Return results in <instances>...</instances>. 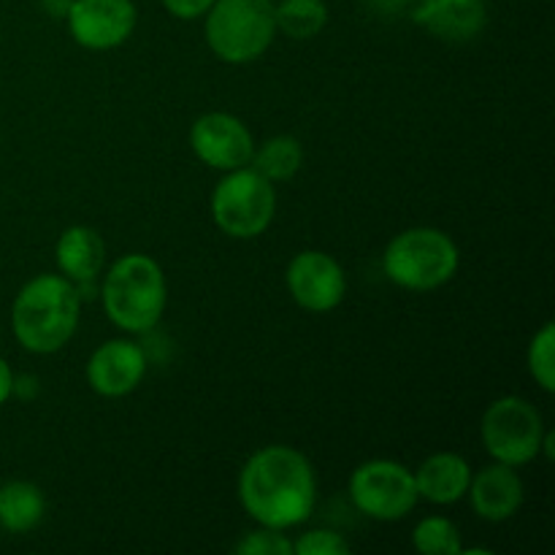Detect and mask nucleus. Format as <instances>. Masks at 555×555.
Listing matches in <instances>:
<instances>
[{
    "mask_svg": "<svg viewBox=\"0 0 555 555\" xmlns=\"http://www.w3.org/2000/svg\"><path fill=\"white\" fill-rule=\"evenodd\" d=\"M412 20L442 41L464 43L482 33L488 22L486 0H417Z\"/></svg>",
    "mask_w": 555,
    "mask_h": 555,
    "instance_id": "13",
    "label": "nucleus"
},
{
    "mask_svg": "<svg viewBox=\"0 0 555 555\" xmlns=\"http://www.w3.org/2000/svg\"><path fill=\"white\" fill-rule=\"evenodd\" d=\"M350 499L366 518L399 520L417 504L415 475L396 461H369L350 477Z\"/></svg>",
    "mask_w": 555,
    "mask_h": 555,
    "instance_id": "8",
    "label": "nucleus"
},
{
    "mask_svg": "<svg viewBox=\"0 0 555 555\" xmlns=\"http://www.w3.org/2000/svg\"><path fill=\"white\" fill-rule=\"evenodd\" d=\"M47 502L33 482H5L0 488V526L11 534H27L41 524Z\"/></svg>",
    "mask_w": 555,
    "mask_h": 555,
    "instance_id": "17",
    "label": "nucleus"
},
{
    "mask_svg": "<svg viewBox=\"0 0 555 555\" xmlns=\"http://www.w3.org/2000/svg\"><path fill=\"white\" fill-rule=\"evenodd\" d=\"M54 258H57L63 274H68V280L87 285L101 274L103 260H106V244H103L101 233H95L92 228L74 225L57 238Z\"/></svg>",
    "mask_w": 555,
    "mask_h": 555,
    "instance_id": "16",
    "label": "nucleus"
},
{
    "mask_svg": "<svg viewBox=\"0 0 555 555\" xmlns=\"http://www.w3.org/2000/svg\"><path fill=\"white\" fill-rule=\"evenodd\" d=\"M472 482V469L461 455L437 453L421 464L415 472L417 496L431 504H453L466 496Z\"/></svg>",
    "mask_w": 555,
    "mask_h": 555,
    "instance_id": "15",
    "label": "nucleus"
},
{
    "mask_svg": "<svg viewBox=\"0 0 555 555\" xmlns=\"http://www.w3.org/2000/svg\"><path fill=\"white\" fill-rule=\"evenodd\" d=\"M70 3H74V0H43V5H47V11L52 16H65V14H68Z\"/></svg>",
    "mask_w": 555,
    "mask_h": 555,
    "instance_id": "26",
    "label": "nucleus"
},
{
    "mask_svg": "<svg viewBox=\"0 0 555 555\" xmlns=\"http://www.w3.org/2000/svg\"><path fill=\"white\" fill-rule=\"evenodd\" d=\"M412 545L423 555H459L464 553L461 534L448 518H426L412 531Z\"/></svg>",
    "mask_w": 555,
    "mask_h": 555,
    "instance_id": "20",
    "label": "nucleus"
},
{
    "mask_svg": "<svg viewBox=\"0 0 555 555\" xmlns=\"http://www.w3.org/2000/svg\"><path fill=\"white\" fill-rule=\"evenodd\" d=\"M383 266L404 291H437L459 271V247L437 228H410L388 244Z\"/></svg>",
    "mask_w": 555,
    "mask_h": 555,
    "instance_id": "5",
    "label": "nucleus"
},
{
    "mask_svg": "<svg viewBox=\"0 0 555 555\" xmlns=\"http://www.w3.org/2000/svg\"><path fill=\"white\" fill-rule=\"evenodd\" d=\"M529 372L545 393L555 390V325H542L529 345Z\"/></svg>",
    "mask_w": 555,
    "mask_h": 555,
    "instance_id": "21",
    "label": "nucleus"
},
{
    "mask_svg": "<svg viewBox=\"0 0 555 555\" xmlns=\"http://www.w3.org/2000/svg\"><path fill=\"white\" fill-rule=\"evenodd\" d=\"M238 555H291L293 542L282 534L280 529H263L249 531V534L242 537V542L236 545Z\"/></svg>",
    "mask_w": 555,
    "mask_h": 555,
    "instance_id": "22",
    "label": "nucleus"
},
{
    "mask_svg": "<svg viewBox=\"0 0 555 555\" xmlns=\"http://www.w3.org/2000/svg\"><path fill=\"white\" fill-rule=\"evenodd\" d=\"M65 16L70 36L85 49L119 47L135 27L133 0H74Z\"/></svg>",
    "mask_w": 555,
    "mask_h": 555,
    "instance_id": "11",
    "label": "nucleus"
},
{
    "mask_svg": "<svg viewBox=\"0 0 555 555\" xmlns=\"http://www.w3.org/2000/svg\"><path fill=\"white\" fill-rule=\"evenodd\" d=\"M480 437L499 464L524 466L540 455L545 423L534 404L518 396H504L493 401L482 415Z\"/></svg>",
    "mask_w": 555,
    "mask_h": 555,
    "instance_id": "7",
    "label": "nucleus"
},
{
    "mask_svg": "<svg viewBox=\"0 0 555 555\" xmlns=\"http://www.w3.org/2000/svg\"><path fill=\"white\" fill-rule=\"evenodd\" d=\"M472 507L482 520L491 524H502V520L513 518L524 504V482H520L515 466L493 464L486 466L480 475H472L469 491Z\"/></svg>",
    "mask_w": 555,
    "mask_h": 555,
    "instance_id": "14",
    "label": "nucleus"
},
{
    "mask_svg": "<svg viewBox=\"0 0 555 555\" xmlns=\"http://www.w3.org/2000/svg\"><path fill=\"white\" fill-rule=\"evenodd\" d=\"M293 553L298 555H347L350 553V545L341 534L328 529H318L304 534L301 540L293 542Z\"/></svg>",
    "mask_w": 555,
    "mask_h": 555,
    "instance_id": "23",
    "label": "nucleus"
},
{
    "mask_svg": "<svg viewBox=\"0 0 555 555\" xmlns=\"http://www.w3.org/2000/svg\"><path fill=\"white\" fill-rule=\"evenodd\" d=\"M276 30L307 41L328 25V5L323 0H280L274 5Z\"/></svg>",
    "mask_w": 555,
    "mask_h": 555,
    "instance_id": "18",
    "label": "nucleus"
},
{
    "mask_svg": "<svg viewBox=\"0 0 555 555\" xmlns=\"http://www.w3.org/2000/svg\"><path fill=\"white\" fill-rule=\"evenodd\" d=\"M103 309L117 328L144 334L166 309V276L146 255H125L103 280Z\"/></svg>",
    "mask_w": 555,
    "mask_h": 555,
    "instance_id": "3",
    "label": "nucleus"
},
{
    "mask_svg": "<svg viewBox=\"0 0 555 555\" xmlns=\"http://www.w3.org/2000/svg\"><path fill=\"white\" fill-rule=\"evenodd\" d=\"M211 3L215 0H163L168 14H173L177 20H198L211 9Z\"/></svg>",
    "mask_w": 555,
    "mask_h": 555,
    "instance_id": "24",
    "label": "nucleus"
},
{
    "mask_svg": "<svg viewBox=\"0 0 555 555\" xmlns=\"http://www.w3.org/2000/svg\"><path fill=\"white\" fill-rule=\"evenodd\" d=\"M11 393H14V374H11L9 363H5L3 358H0V406H3L5 401H9Z\"/></svg>",
    "mask_w": 555,
    "mask_h": 555,
    "instance_id": "25",
    "label": "nucleus"
},
{
    "mask_svg": "<svg viewBox=\"0 0 555 555\" xmlns=\"http://www.w3.org/2000/svg\"><path fill=\"white\" fill-rule=\"evenodd\" d=\"M287 291L298 307L309 312H331L341 304L347 280L341 266L331 255L318 249H304L287 266Z\"/></svg>",
    "mask_w": 555,
    "mask_h": 555,
    "instance_id": "9",
    "label": "nucleus"
},
{
    "mask_svg": "<svg viewBox=\"0 0 555 555\" xmlns=\"http://www.w3.org/2000/svg\"><path fill=\"white\" fill-rule=\"evenodd\" d=\"M190 144L198 160L220 171H236L253 160V133L238 117L225 112H211L195 119L190 130Z\"/></svg>",
    "mask_w": 555,
    "mask_h": 555,
    "instance_id": "10",
    "label": "nucleus"
},
{
    "mask_svg": "<svg viewBox=\"0 0 555 555\" xmlns=\"http://www.w3.org/2000/svg\"><path fill=\"white\" fill-rule=\"evenodd\" d=\"M301 160V144L293 135H276V139L266 141L258 152H253L255 171L269 182H287L291 177H296Z\"/></svg>",
    "mask_w": 555,
    "mask_h": 555,
    "instance_id": "19",
    "label": "nucleus"
},
{
    "mask_svg": "<svg viewBox=\"0 0 555 555\" xmlns=\"http://www.w3.org/2000/svg\"><path fill=\"white\" fill-rule=\"evenodd\" d=\"M146 372L144 350L133 341L114 339L98 347L87 363V383L106 399H119L139 388Z\"/></svg>",
    "mask_w": 555,
    "mask_h": 555,
    "instance_id": "12",
    "label": "nucleus"
},
{
    "mask_svg": "<svg viewBox=\"0 0 555 555\" xmlns=\"http://www.w3.org/2000/svg\"><path fill=\"white\" fill-rule=\"evenodd\" d=\"M79 291L54 274L36 276L16 296L11 328L25 350L47 356L68 345L79 325Z\"/></svg>",
    "mask_w": 555,
    "mask_h": 555,
    "instance_id": "2",
    "label": "nucleus"
},
{
    "mask_svg": "<svg viewBox=\"0 0 555 555\" xmlns=\"http://www.w3.org/2000/svg\"><path fill=\"white\" fill-rule=\"evenodd\" d=\"M276 211V193L255 168L228 171L211 195V215L222 233L233 238H255L271 225Z\"/></svg>",
    "mask_w": 555,
    "mask_h": 555,
    "instance_id": "6",
    "label": "nucleus"
},
{
    "mask_svg": "<svg viewBox=\"0 0 555 555\" xmlns=\"http://www.w3.org/2000/svg\"><path fill=\"white\" fill-rule=\"evenodd\" d=\"M238 499L253 520L269 529H293L312 515L318 486L312 464L298 450L271 444L244 464Z\"/></svg>",
    "mask_w": 555,
    "mask_h": 555,
    "instance_id": "1",
    "label": "nucleus"
},
{
    "mask_svg": "<svg viewBox=\"0 0 555 555\" xmlns=\"http://www.w3.org/2000/svg\"><path fill=\"white\" fill-rule=\"evenodd\" d=\"M274 33L271 0H215L206 11V43L225 63L258 60L271 47Z\"/></svg>",
    "mask_w": 555,
    "mask_h": 555,
    "instance_id": "4",
    "label": "nucleus"
}]
</instances>
